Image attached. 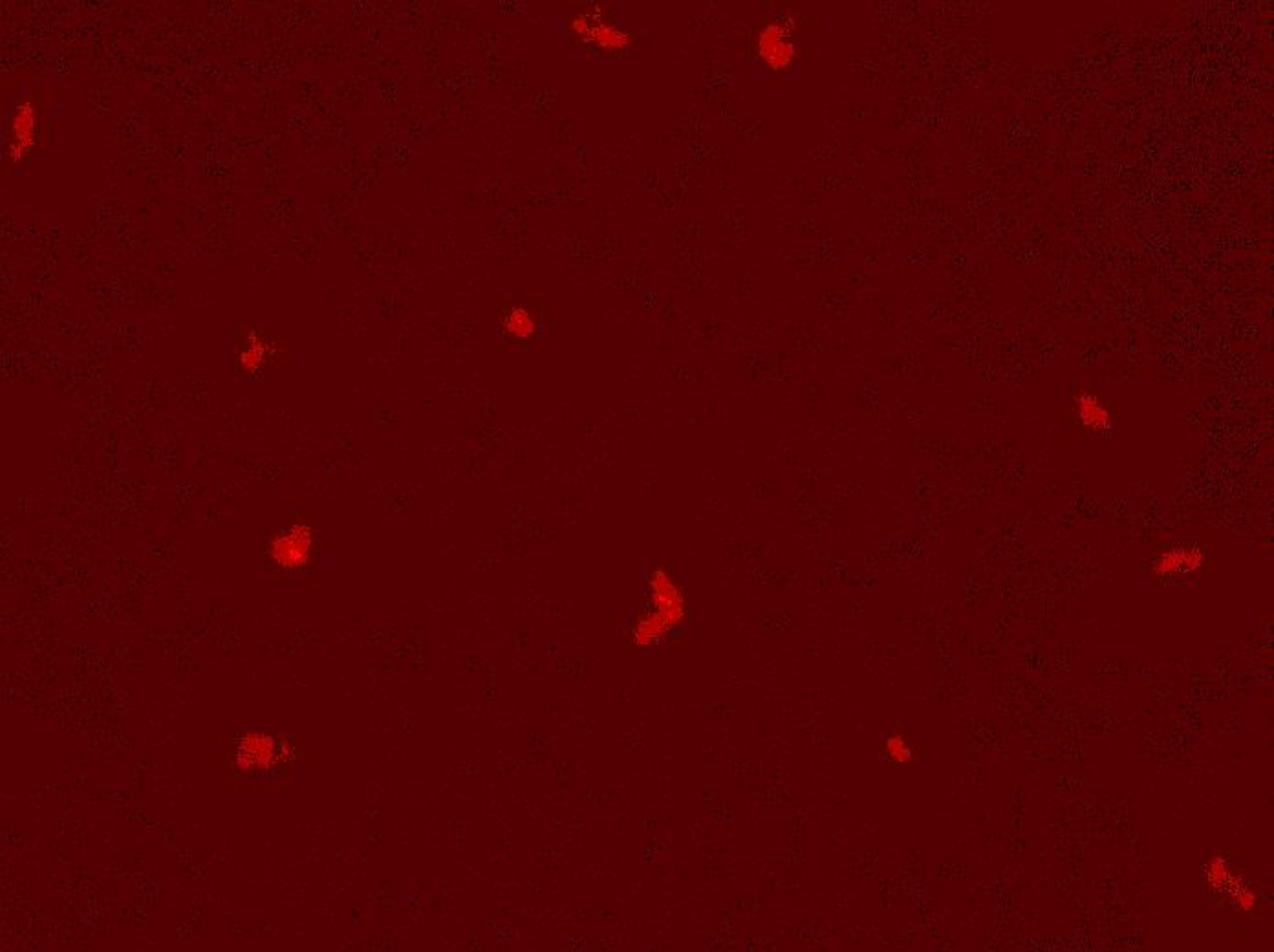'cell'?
Returning <instances> with one entry per match:
<instances>
[{"instance_id":"12","label":"cell","mask_w":1274,"mask_h":952,"mask_svg":"<svg viewBox=\"0 0 1274 952\" xmlns=\"http://www.w3.org/2000/svg\"><path fill=\"white\" fill-rule=\"evenodd\" d=\"M1205 875H1207V881L1213 885V889H1214V891H1221V892L1225 891V887L1229 885V881H1231V877H1233L1231 870H1229V867H1227V861L1221 859V857L1211 859V863L1207 865V872H1205Z\"/></svg>"},{"instance_id":"3","label":"cell","mask_w":1274,"mask_h":952,"mask_svg":"<svg viewBox=\"0 0 1274 952\" xmlns=\"http://www.w3.org/2000/svg\"><path fill=\"white\" fill-rule=\"evenodd\" d=\"M311 546H313L311 529L306 525H291L290 529L275 537L271 545V557L275 563L286 570H297L308 563Z\"/></svg>"},{"instance_id":"13","label":"cell","mask_w":1274,"mask_h":952,"mask_svg":"<svg viewBox=\"0 0 1274 952\" xmlns=\"http://www.w3.org/2000/svg\"><path fill=\"white\" fill-rule=\"evenodd\" d=\"M887 753L895 762H908L912 758V749L908 747L907 742L901 737H890L887 740Z\"/></svg>"},{"instance_id":"7","label":"cell","mask_w":1274,"mask_h":952,"mask_svg":"<svg viewBox=\"0 0 1274 952\" xmlns=\"http://www.w3.org/2000/svg\"><path fill=\"white\" fill-rule=\"evenodd\" d=\"M36 131H37V114L32 103H22L19 109L15 110L13 119H12V136L13 141L10 145V158L20 159L26 155V151L34 145L36 141Z\"/></svg>"},{"instance_id":"1","label":"cell","mask_w":1274,"mask_h":952,"mask_svg":"<svg viewBox=\"0 0 1274 952\" xmlns=\"http://www.w3.org/2000/svg\"><path fill=\"white\" fill-rule=\"evenodd\" d=\"M650 604L634 626L637 645H652L663 640L685 618V596L673 577L657 570L650 579Z\"/></svg>"},{"instance_id":"11","label":"cell","mask_w":1274,"mask_h":952,"mask_svg":"<svg viewBox=\"0 0 1274 952\" xmlns=\"http://www.w3.org/2000/svg\"><path fill=\"white\" fill-rule=\"evenodd\" d=\"M264 357H266V345L257 335H252L248 347L240 354L238 363L244 370H257L264 363Z\"/></svg>"},{"instance_id":"5","label":"cell","mask_w":1274,"mask_h":952,"mask_svg":"<svg viewBox=\"0 0 1274 952\" xmlns=\"http://www.w3.org/2000/svg\"><path fill=\"white\" fill-rule=\"evenodd\" d=\"M756 50L762 61L768 62L772 70H780L790 64L795 46L790 34L782 24H770L760 32Z\"/></svg>"},{"instance_id":"2","label":"cell","mask_w":1274,"mask_h":952,"mask_svg":"<svg viewBox=\"0 0 1274 952\" xmlns=\"http://www.w3.org/2000/svg\"><path fill=\"white\" fill-rule=\"evenodd\" d=\"M290 755L286 742H277L270 735L250 733L238 742L236 766L242 771H266Z\"/></svg>"},{"instance_id":"8","label":"cell","mask_w":1274,"mask_h":952,"mask_svg":"<svg viewBox=\"0 0 1274 952\" xmlns=\"http://www.w3.org/2000/svg\"><path fill=\"white\" fill-rule=\"evenodd\" d=\"M1075 410L1077 416L1082 422L1084 427L1095 432H1104L1112 428V414L1104 402L1099 400L1095 394H1081L1075 402Z\"/></svg>"},{"instance_id":"6","label":"cell","mask_w":1274,"mask_h":952,"mask_svg":"<svg viewBox=\"0 0 1274 952\" xmlns=\"http://www.w3.org/2000/svg\"><path fill=\"white\" fill-rule=\"evenodd\" d=\"M572 26H574L577 36L598 44L599 48H604V50H621V48H626L628 42H630V36L626 32H623L616 24H610L606 20L594 19L590 15H579L577 19H574Z\"/></svg>"},{"instance_id":"4","label":"cell","mask_w":1274,"mask_h":952,"mask_svg":"<svg viewBox=\"0 0 1274 952\" xmlns=\"http://www.w3.org/2000/svg\"><path fill=\"white\" fill-rule=\"evenodd\" d=\"M1205 563V553L1194 545H1179L1163 551L1152 564L1156 577H1176L1194 574Z\"/></svg>"},{"instance_id":"10","label":"cell","mask_w":1274,"mask_h":952,"mask_svg":"<svg viewBox=\"0 0 1274 952\" xmlns=\"http://www.w3.org/2000/svg\"><path fill=\"white\" fill-rule=\"evenodd\" d=\"M1223 892H1227V894L1231 895V899H1233L1236 909H1239V911H1251V909H1255V892H1253L1247 885H1243V883H1241L1237 877H1235V875L1231 877V881H1229V885L1225 887Z\"/></svg>"},{"instance_id":"9","label":"cell","mask_w":1274,"mask_h":952,"mask_svg":"<svg viewBox=\"0 0 1274 952\" xmlns=\"http://www.w3.org/2000/svg\"><path fill=\"white\" fill-rule=\"evenodd\" d=\"M503 329L515 339H529L535 333V319L521 306H513L503 319Z\"/></svg>"}]
</instances>
